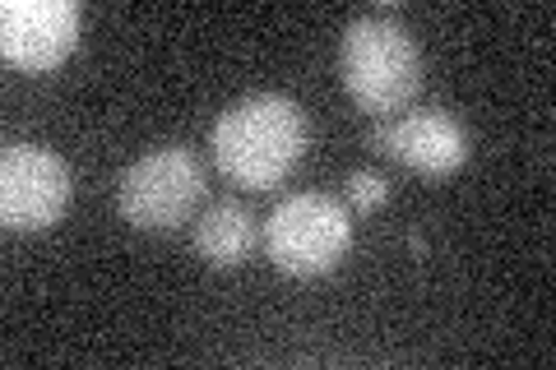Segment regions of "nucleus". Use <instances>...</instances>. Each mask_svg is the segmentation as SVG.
Instances as JSON below:
<instances>
[{
	"label": "nucleus",
	"mask_w": 556,
	"mask_h": 370,
	"mask_svg": "<svg viewBox=\"0 0 556 370\" xmlns=\"http://www.w3.org/2000/svg\"><path fill=\"white\" fill-rule=\"evenodd\" d=\"M371 144L376 153L427 176L459 171L468 163V153H473V139H468V130L450 112H413V116L380 120L371 130Z\"/></svg>",
	"instance_id": "7"
},
{
	"label": "nucleus",
	"mask_w": 556,
	"mask_h": 370,
	"mask_svg": "<svg viewBox=\"0 0 556 370\" xmlns=\"http://www.w3.org/2000/svg\"><path fill=\"white\" fill-rule=\"evenodd\" d=\"M195 251L214 269H237L241 259L255 251V214L241 200H218L214 208H204V218L195 222Z\"/></svg>",
	"instance_id": "8"
},
{
	"label": "nucleus",
	"mask_w": 556,
	"mask_h": 370,
	"mask_svg": "<svg viewBox=\"0 0 556 370\" xmlns=\"http://www.w3.org/2000/svg\"><path fill=\"white\" fill-rule=\"evenodd\" d=\"M70 208V167L61 153L10 139L0 153V222L10 232H42Z\"/></svg>",
	"instance_id": "5"
},
{
	"label": "nucleus",
	"mask_w": 556,
	"mask_h": 370,
	"mask_svg": "<svg viewBox=\"0 0 556 370\" xmlns=\"http://www.w3.org/2000/svg\"><path fill=\"white\" fill-rule=\"evenodd\" d=\"M306 112L288 93H251L218 112L208 149L228 181L247 190H274L306 153Z\"/></svg>",
	"instance_id": "1"
},
{
	"label": "nucleus",
	"mask_w": 556,
	"mask_h": 370,
	"mask_svg": "<svg viewBox=\"0 0 556 370\" xmlns=\"http://www.w3.org/2000/svg\"><path fill=\"white\" fill-rule=\"evenodd\" d=\"M348 195H353L357 208H380L390 200V181L386 176H376V171H353L348 176Z\"/></svg>",
	"instance_id": "9"
},
{
	"label": "nucleus",
	"mask_w": 556,
	"mask_h": 370,
	"mask_svg": "<svg viewBox=\"0 0 556 370\" xmlns=\"http://www.w3.org/2000/svg\"><path fill=\"white\" fill-rule=\"evenodd\" d=\"M339 75L353 102L371 116H390L413 102L422 84V51L413 33L394 20V10L357 14L339 42Z\"/></svg>",
	"instance_id": "2"
},
{
	"label": "nucleus",
	"mask_w": 556,
	"mask_h": 370,
	"mask_svg": "<svg viewBox=\"0 0 556 370\" xmlns=\"http://www.w3.org/2000/svg\"><path fill=\"white\" fill-rule=\"evenodd\" d=\"M204 200V167L195 149L163 144L116 176V208L139 232H172Z\"/></svg>",
	"instance_id": "3"
},
{
	"label": "nucleus",
	"mask_w": 556,
	"mask_h": 370,
	"mask_svg": "<svg viewBox=\"0 0 556 370\" xmlns=\"http://www.w3.org/2000/svg\"><path fill=\"white\" fill-rule=\"evenodd\" d=\"M79 38L75 0H5L0 5V51L20 69H56Z\"/></svg>",
	"instance_id": "6"
},
{
	"label": "nucleus",
	"mask_w": 556,
	"mask_h": 370,
	"mask_svg": "<svg viewBox=\"0 0 556 370\" xmlns=\"http://www.w3.org/2000/svg\"><path fill=\"white\" fill-rule=\"evenodd\" d=\"M353 245V214L325 190L288 195L265 222V251L292 278H320Z\"/></svg>",
	"instance_id": "4"
}]
</instances>
